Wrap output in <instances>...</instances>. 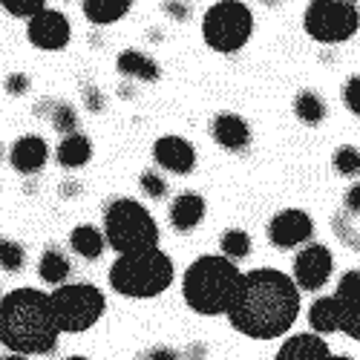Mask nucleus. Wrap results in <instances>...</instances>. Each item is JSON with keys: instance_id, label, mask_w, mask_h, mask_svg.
I'll return each mask as SVG.
<instances>
[{"instance_id": "28", "label": "nucleus", "mask_w": 360, "mask_h": 360, "mask_svg": "<svg viewBox=\"0 0 360 360\" xmlns=\"http://www.w3.org/2000/svg\"><path fill=\"white\" fill-rule=\"evenodd\" d=\"M335 167L343 173V176H357L360 173V153L354 147H340L335 153Z\"/></svg>"}, {"instance_id": "17", "label": "nucleus", "mask_w": 360, "mask_h": 360, "mask_svg": "<svg viewBox=\"0 0 360 360\" xmlns=\"http://www.w3.org/2000/svg\"><path fill=\"white\" fill-rule=\"evenodd\" d=\"M170 225L176 231H193L205 217V199L199 193H182L170 202Z\"/></svg>"}, {"instance_id": "9", "label": "nucleus", "mask_w": 360, "mask_h": 360, "mask_svg": "<svg viewBox=\"0 0 360 360\" xmlns=\"http://www.w3.org/2000/svg\"><path fill=\"white\" fill-rule=\"evenodd\" d=\"M306 32L320 44H340L357 32V6L354 4H309L303 18Z\"/></svg>"}, {"instance_id": "15", "label": "nucleus", "mask_w": 360, "mask_h": 360, "mask_svg": "<svg viewBox=\"0 0 360 360\" xmlns=\"http://www.w3.org/2000/svg\"><path fill=\"white\" fill-rule=\"evenodd\" d=\"M49 159V147L41 136H20L15 144H12V153H9V162L18 173L23 176H32V173H41V167L46 165Z\"/></svg>"}, {"instance_id": "38", "label": "nucleus", "mask_w": 360, "mask_h": 360, "mask_svg": "<svg viewBox=\"0 0 360 360\" xmlns=\"http://www.w3.org/2000/svg\"><path fill=\"white\" fill-rule=\"evenodd\" d=\"M328 360H352V357H335V354H332V357H328Z\"/></svg>"}, {"instance_id": "31", "label": "nucleus", "mask_w": 360, "mask_h": 360, "mask_svg": "<svg viewBox=\"0 0 360 360\" xmlns=\"http://www.w3.org/2000/svg\"><path fill=\"white\" fill-rule=\"evenodd\" d=\"M26 89H29V78H26V75L15 72V75L6 78V93H9V96H23Z\"/></svg>"}, {"instance_id": "32", "label": "nucleus", "mask_w": 360, "mask_h": 360, "mask_svg": "<svg viewBox=\"0 0 360 360\" xmlns=\"http://www.w3.org/2000/svg\"><path fill=\"white\" fill-rule=\"evenodd\" d=\"M357 199H360V188L354 185V188H349V191H346V214L357 217Z\"/></svg>"}, {"instance_id": "2", "label": "nucleus", "mask_w": 360, "mask_h": 360, "mask_svg": "<svg viewBox=\"0 0 360 360\" xmlns=\"http://www.w3.org/2000/svg\"><path fill=\"white\" fill-rule=\"evenodd\" d=\"M58 326L49 294L38 288H15L0 300V343L15 354H49L58 346Z\"/></svg>"}, {"instance_id": "13", "label": "nucleus", "mask_w": 360, "mask_h": 360, "mask_svg": "<svg viewBox=\"0 0 360 360\" xmlns=\"http://www.w3.org/2000/svg\"><path fill=\"white\" fill-rule=\"evenodd\" d=\"M153 159L159 167L170 170V173H179V176H188L193 173L196 167V150L188 139L182 136H162L156 144H153Z\"/></svg>"}, {"instance_id": "4", "label": "nucleus", "mask_w": 360, "mask_h": 360, "mask_svg": "<svg viewBox=\"0 0 360 360\" xmlns=\"http://www.w3.org/2000/svg\"><path fill=\"white\" fill-rule=\"evenodd\" d=\"M104 243L118 254L130 257L159 248V225L136 199H112L104 211Z\"/></svg>"}, {"instance_id": "37", "label": "nucleus", "mask_w": 360, "mask_h": 360, "mask_svg": "<svg viewBox=\"0 0 360 360\" xmlns=\"http://www.w3.org/2000/svg\"><path fill=\"white\" fill-rule=\"evenodd\" d=\"M67 360H86V357H81V354H72V357H67Z\"/></svg>"}, {"instance_id": "6", "label": "nucleus", "mask_w": 360, "mask_h": 360, "mask_svg": "<svg viewBox=\"0 0 360 360\" xmlns=\"http://www.w3.org/2000/svg\"><path fill=\"white\" fill-rule=\"evenodd\" d=\"M360 271L352 268L346 271L338 283V291L332 297H320L314 300V306L309 309V323L320 335H332V332H346L349 338L360 340Z\"/></svg>"}, {"instance_id": "12", "label": "nucleus", "mask_w": 360, "mask_h": 360, "mask_svg": "<svg viewBox=\"0 0 360 360\" xmlns=\"http://www.w3.org/2000/svg\"><path fill=\"white\" fill-rule=\"evenodd\" d=\"M26 38L41 49H64L70 44V20L64 12L44 9L29 20Z\"/></svg>"}, {"instance_id": "27", "label": "nucleus", "mask_w": 360, "mask_h": 360, "mask_svg": "<svg viewBox=\"0 0 360 360\" xmlns=\"http://www.w3.org/2000/svg\"><path fill=\"white\" fill-rule=\"evenodd\" d=\"M0 6H4V12L15 18H26V20H32L38 12L46 9L44 0H0Z\"/></svg>"}, {"instance_id": "34", "label": "nucleus", "mask_w": 360, "mask_h": 360, "mask_svg": "<svg viewBox=\"0 0 360 360\" xmlns=\"http://www.w3.org/2000/svg\"><path fill=\"white\" fill-rule=\"evenodd\" d=\"M147 360H179V357H176L173 349H153L147 354Z\"/></svg>"}, {"instance_id": "26", "label": "nucleus", "mask_w": 360, "mask_h": 360, "mask_svg": "<svg viewBox=\"0 0 360 360\" xmlns=\"http://www.w3.org/2000/svg\"><path fill=\"white\" fill-rule=\"evenodd\" d=\"M49 124L58 130V133H67V136H72V133H78V115H75V110L70 107V104H52V115H49Z\"/></svg>"}, {"instance_id": "22", "label": "nucleus", "mask_w": 360, "mask_h": 360, "mask_svg": "<svg viewBox=\"0 0 360 360\" xmlns=\"http://www.w3.org/2000/svg\"><path fill=\"white\" fill-rule=\"evenodd\" d=\"M38 274L44 283H52V285L64 283L70 277V259L64 257L61 248H46L41 262H38Z\"/></svg>"}, {"instance_id": "8", "label": "nucleus", "mask_w": 360, "mask_h": 360, "mask_svg": "<svg viewBox=\"0 0 360 360\" xmlns=\"http://www.w3.org/2000/svg\"><path fill=\"white\" fill-rule=\"evenodd\" d=\"M254 32V15L245 4L236 0H225V4H214L202 18V38L205 44L217 52H239Z\"/></svg>"}, {"instance_id": "39", "label": "nucleus", "mask_w": 360, "mask_h": 360, "mask_svg": "<svg viewBox=\"0 0 360 360\" xmlns=\"http://www.w3.org/2000/svg\"><path fill=\"white\" fill-rule=\"evenodd\" d=\"M0 156H4V147H0Z\"/></svg>"}, {"instance_id": "5", "label": "nucleus", "mask_w": 360, "mask_h": 360, "mask_svg": "<svg viewBox=\"0 0 360 360\" xmlns=\"http://www.w3.org/2000/svg\"><path fill=\"white\" fill-rule=\"evenodd\" d=\"M173 259L159 251L150 248L141 254L130 257H118L110 268V285L112 291L124 294V297H156L170 288L173 283Z\"/></svg>"}, {"instance_id": "29", "label": "nucleus", "mask_w": 360, "mask_h": 360, "mask_svg": "<svg viewBox=\"0 0 360 360\" xmlns=\"http://www.w3.org/2000/svg\"><path fill=\"white\" fill-rule=\"evenodd\" d=\"M141 188H144V193L147 196H153V199H165V193H167V185H165V179L162 176H156V173H141Z\"/></svg>"}, {"instance_id": "25", "label": "nucleus", "mask_w": 360, "mask_h": 360, "mask_svg": "<svg viewBox=\"0 0 360 360\" xmlns=\"http://www.w3.org/2000/svg\"><path fill=\"white\" fill-rule=\"evenodd\" d=\"M23 265H26V251L20 243H15V239L9 236H0V268L9 274H18L23 271Z\"/></svg>"}, {"instance_id": "11", "label": "nucleus", "mask_w": 360, "mask_h": 360, "mask_svg": "<svg viewBox=\"0 0 360 360\" xmlns=\"http://www.w3.org/2000/svg\"><path fill=\"white\" fill-rule=\"evenodd\" d=\"M314 233V222L306 211H297V207H288V211H280L271 222H268V239L277 248H297L309 243Z\"/></svg>"}, {"instance_id": "20", "label": "nucleus", "mask_w": 360, "mask_h": 360, "mask_svg": "<svg viewBox=\"0 0 360 360\" xmlns=\"http://www.w3.org/2000/svg\"><path fill=\"white\" fill-rule=\"evenodd\" d=\"M58 162H61L64 167H84L89 159H93V144H89V139L84 133H72L67 136L61 144H58Z\"/></svg>"}, {"instance_id": "19", "label": "nucleus", "mask_w": 360, "mask_h": 360, "mask_svg": "<svg viewBox=\"0 0 360 360\" xmlns=\"http://www.w3.org/2000/svg\"><path fill=\"white\" fill-rule=\"evenodd\" d=\"M115 67H118V72L133 75L139 81H159V64L153 61V58L141 55L139 49H124L122 55H118Z\"/></svg>"}, {"instance_id": "23", "label": "nucleus", "mask_w": 360, "mask_h": 360, "mask_svg": "<svg viewBox=\"0 0 360 360\" xmlns=\"http://www.w3.org/2000/svg\"><path fill=\"white\" fill-rule=\"evenodd\" d=\"M294 112H297V118L303 124L314 127V124H320L323 118H326V104H323V98L317 93H311V89H303V93L294 98Z\"/></svg>"}, {"instance_id": "33", "label": "nucleus", "mask_w": 360, "mask_h": 360, "mask_svg": "<svg viewBox=\"0 0 360 360\" xmlns=\"http://www.w3.org/2000/svg\"><path fill=\"white\" fill-rule=\"evenodd\" d=\"M101 96H98V89H93V86H86V107L93 110V112H98L101 110Z\"/></svg>"}, {"instance_id": "21", "label": "nucleus", "mask_w": 360, "mask_h": 360, "mask_svg": "<svg viewBox=\"0 0 360 360\" xmlns=\"http://www.w3.org/2000/svg\"><path fill=\"white\" fill-rule=\"evenodd\" d=\"M130 6H133L130 0H84V4H81L84 15L93 23H98V26L115 23L118 18H124L130 12Z\"/></svg>"}, {"instance_id": "1", "label": "nucleus", "mask_w": 360, "mask_h": 360, "mask_svg": "<svg viewBox=\"0 0 360 360\" xmlns=\"http://www.w3.org/2000/svg\"><path fill=\"white\" fill-rule=\"evenodd\" d=\"M300 314V291L277 268H254L243 274L228 320L239 335L254 340L283 338Z\"/></svg>"}, {"instance_id": "10", "label": "nucleus", "mask_w": 360, "mask_h": 360, "mask_svg": "<svg viewBox=\"0 0 360 360\" xmlns=\"http://www.w3.org/2000/svg\"><path fill=\"white\" fill-rule=\"evenodd\" d=\"M332 268H335V259H332V251H328L326 245H306L303 251H300L294 257V285L297 291H317L328 283V277H332Z\"/></svg>"}, {"instance_id": "30", "label": "nucleus", "mask_w": 360, "mask_h": 360, "mask_svg": "<svg viewBox=\"0 0 360 360\" xmlns=\"http://www.w3.org/2000/svg\"><path fill=\"white\" fill-rule=\"evenodd\" d=\"M343 104L357 115L360 112V78L354 75V78H349L346 81V86H343Z\"/></svg>"}, {"instance_id": "24", "label": "nucleus", "mask_w": 360, "mask_h": 360, "mask_svg": "<svg viewBox=\"0 0 360 360\" xmlns=\"http://www.w3.org/2000/svg\"><path fill=\"white\" fill-rule=\"evenodd\" d=\"M219 248L225 254V259H245L251 254V236L245 231H239V228H228L219 239Z\"/></svg>"}, {"instance_id": "16", "label": "nucleus", "mask_w": 360, "mask_h": 360, "mask_svg": "<svg viewBox=\"0 0 360 360\" xmlns=\"http://www.w3.org/2000/svg\"><path fill=\"white\" fill-rule=\"evenodd\" d=\"M328 357H332V352H328L323 338H317V335H294L280 346L274 360H328Z\"/></svg>"}, {"instance_id": "14", "label": "nucleus", "mask_w": 360, "mask_h": 360, "mask_svg": "<svg viewBox=\"0 0 360 360\" xmlns=\"http://www.w3.org/2000/svg\"><path fill=\"white\" fill-rule=\"evenodd\" d=\"M211 133L219 147L231 150V153H245L251 144V127L243 115L236 112H219L211 122Z\"/></svg>"}, {"instance_id": "35", "label": "nucleus", "mask_w": 360, "mask_h": 360, "mask_svg": "<svg viewBox=\"0 0 360 360\" xmlns=\"http://www.w3.org/2000/svg\"><path fill=\"white\" fill-rule=\"evenodd\" d=\"M165 12H167V15H176V18H185V15H188L185 4H165Z\"/></svg>"}, {"instance_id": "36", "label": "nucleus", "mask_w": 360, "mask_h": 360, "mask_svg": "<svg viewBox=\"0 0 360 360\" xmlns=\"http://www.w3.org/2000/svg\"><path fill=\"white\" fill-rule=\"evenodd\" d=\"M0 360H29V357H23V354H4Z\"/></svg>"}, {"instance_id": "7", "label": "nucleus", "mask_w": 360, "mask_h": 360, "mask_svg": "<svg viewBox=\"0 0 360 360\" xmlns=\"http://www.w3.org/2000/svg\"><path fill=\"white\" fill-rule=\"evenodd\" d=\"M49 309L55 317L58 332H86L93 328L104 309H107V300L101 294V288L89 285V283H67V285H58L49 294Z\"/></svg>"}, {"instance_id": "18", "label": "nucleus", "mask_w": 360, "mask_h": 360, "mask_svg": "<svg viewBox=\"0 0 360 360\" xmlns=\"http://www.w3.org/2000/svg\"><path fill=\"white\" fill-rule=\"evenodd\" d=\"M70 248L84 259H98L104 254L107 243H104V233L96 225H78L70 233Z\"/></svg>"}, {"instance_id": "3", "label": "nucleus", "mask_w": 360, "mask_h": 360, "mask_svg": "<svg viewBox=\"0 0 360 360\" xmlns=\"http://www.w3.org/2000/svg\"><path fill=\"white\" fill-rule=\"evenodd\" d=\"M239 283H243V271H239L236 262L205 254L193 259V265H188L182 277V294L185 303L196 314L217 317V314H228V309L233 306Z\"/></svg>"}]
</instances>
